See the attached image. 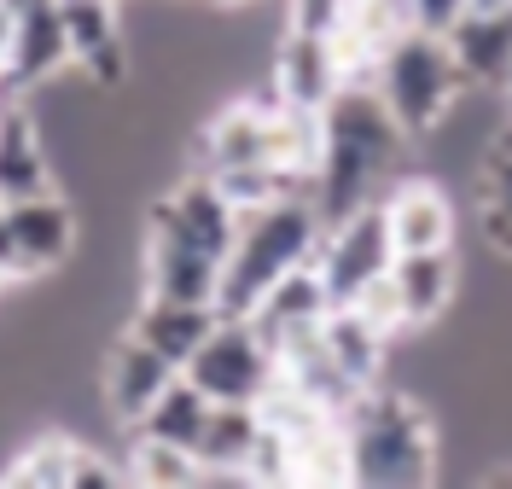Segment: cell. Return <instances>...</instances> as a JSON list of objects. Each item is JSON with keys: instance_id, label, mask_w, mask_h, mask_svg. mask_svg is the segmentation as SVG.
<instances>
[{"instance_id": "1", "label": "cell", "mask_w": 512, "mask_h": 489, "mask_svg": "<svg viewBox=\"0 0 512 489\" xmlns=\"http://www.w3.org/2000/svg\"><path fill=\"white\" fill-rule=\"evenodd\" d=\"M320 233H326V222H320L309 193L274 198L262 210H239V239H233V251L222 262L216 309L222 315H251L274 280H286L291 268L315 262Z\"/></svg>"}, {"instance_id": "2", "label": "cell", "mask_w": 512, "mask_h": 489, "mask_svg": "<svg viewBox=\"0 0 512 489\" xmlns=\"http://www.w3.org/2000/svg\"><path fill=\"white\" fill-rule=\"evenodd\" d=\"M350 484L414 489L437 478V425L408 391H361L344 414Z\"/></svg>"}, {"instance_id": "3", "label": "cell", "mask_w": 512, "mask_h": 489, "mask_svg": "<svg viewBox=\"0 0 512 489\" xmlns=\"http://www.w3.org/2000/svg\"><path fill=\"white\" fill-rule=\"evenodd\" d=\"M373 88L384 94L390 105V117L414 134H431L448 123V111H454V99L466 88V70L454 59V47H448V35H431V30H408L390 35L379 53V76H373Z\"/></svg>"}, {"instance_id": "4", "label": "cell", "mask_w": 512, "mask_h": 489, "mask_svg": "<svg viewBox=\"0 0 512 489\" xmlns=\"http://www.w3.org/2000/svg\"><path fill=\"white\" fill-rule=\"evenodd\" d=\"M210 402H262L268 385L280 379V356L274 344L251 326V315H222L210 326V338L192 350V361L181 367Z\"/></svg>"}, {"instance_id": "5", "label": "cell", "mask_w": 512, "mask_h": 489, "mask_svg": "<svg viewBox=\"0 0 512 489\" xmlns=\"http://www.w3.org/2000/svg\"><path fill=\"white\" fill-rule=\"evenodd\" d=\"M390 262H396V245H390L379 198H367L361 210L338 216V222H326V233H320V245H315V268H320V280H326L332 309L355 303L361 286H373L379 274H390Z\"/></svg>"}, {"instance_id": "6", "label": "cell", "mask_w": 512, "mask_h": 489, "mask_svg": "<svg viewBox=\"0 0 512 489\" xmlns=\"http://www.w3.org/2000/svg\"><path fill=\"white\" fill-rule=\"evenodd\" d=\"M146 239H169V245H192L204 257L227 262L233 239H239V204L210 181V175H187L146 210Z\"/></svg>"}, {"instance_id": "7", "label": "cell", "mask_w": 512, "mask_h": 489, "mask_svg": "<svg viewBox=\"0 0 512 489\" xmlns=\"http://www.w3.org/2000/svg\"><path fill=\"white\" fill-rule=\"evenodd\" d=\"M6 204V198H0ZM6 228H12V280H41L70 262L76 251V210L59 193H35L6 204Z\"/></svg>"}, {"instance_id": "8", "label": "cell", "mask_w": 512, "mask_h": 489, "mask_svg": "<svg viewBox=\"0 0 512 489\" xmlns=\"http://www.w3.org/2000/svg\"><path fill=\"white\" fill-rule=\"evenodd\" d=\"M0 484H18V489H47V484H64V489H111V484H128L123 466H111L105 455H94L88 443L76 437H35L30 449L18 460H6Z\"/></svg>"}, {"instance_id": "9", "label": "cell", "mask_w": 512, "mask_h": 489, "mask_svg": "<svg viewBox=\"0 0 512 489\" xmlns=\"http://www.w3.org/2000/svg\"><path fill=\"white\" fill-rule=\"evenodd\" d=\"M123 0H59L64 35H70V65L88 70L99 88L128 82V41H123Z\"/></svg>"}, {"instance_id": "10", "label": "cell", "mask_w": 512, "mask_h": 489, "mask_svg": "<svg viewBox=\"0 0 512 489\" xmlns=\"http://www.w3.org/2000/svg\"><path fill=\"white\" fill-rule=\"evenodd\" d=\"M70 65V35H64V18H59V0H30L18 6L12 18V47H6V88L12 94H30L41 88L47 76H59Z\"/></svg>"}, {"instance_id": "11", "label": "cell", "mask_w": 512, "mask_h": 489, "mask_svg": "<svg viewBox=\"0 0 512 489\" xmlns=\"http://www.w3.org/2000/svg\"><path fill=\"white\" fill-rule=\"evenodd\" d=\"M204 169H251V163H274V99H233L222 105L204 134ZM280 169V163H274Z\"/></svg>"}, {"instance_id": "12", "label": "cell", "mask_w": 512, "mask_h": 489, "mask_svg": "<svg viewBox=\"0 0 512 489\" xmlns=\"http://www.w3.org/2000/svg\"><path fill=\"white\" fill-rule=\"evenodd\" d=\"M338 88H344V65H338L332 35L286 30V41L274 47V99L326 111V99L338 94Z\"/></svg>"}, {"instance_id": "13", "label": "cell", "mask_w": 512, "mask_h": 489, "mask_svg": "<svg viewBox=\"0 0 512 489\" xmlns=\"http://www.w3.org/2000/svg\"><path fill=\"white\" fill-rule=\"evenodd\" d=\"M379 204H384V228H390L396 257L454 245V204H448V193L437 181H419V175L414 181H396Z\"/></svg>"}, {"instance_id": "14", "label": "cell", "mask_w": 512, "mask_h": 489, "mask_svg": "<svg viewBox=\"0 0 512 489\" xmlns=\"http://www.w3.org/2000/svg\"><path fill=\"white\" fill-rule=\"evenodd\" d=\"M175 373H181V367L169 356H158L146 338L123 332V338L111 344V356H105V402H111V414L123 425H140L146 408L163 396V385H169Z\"/></svg>"}, {"instance_id": "15", "label": "cell", "mask_w": 512, "mask_h": 489, "mask_svg": "<svg viewBox=\"0 0 512 489\" xmlns=\"http://www.w3.org/2000/svg\"><path fill=\"white\" fill-rule=\"evenodd\" d=\"M262 437V408L251 402H216L210 425L198 437V484L222 489V484H251V449Z\"/></svg>"}, {"instance_id": "16", "label": "cell", "mask_w": 512, "mask_h": 489, "mask_svg": "<svg viewBox=\"0 0 512 489\" xmlns=\"http://www.w3.org/2000/svg\"><path fill=\"white\" fill-rule=\"evenodd\" d=\"M53 193V158H47V140L35 111L0 99V198H35Z\"/></svg>"}, {"instance_id": "17", "label": "cell", "mask_w": 512, "mask_h": 489, "mask_svg": "<svg viewBox=\"0 0 512 489\" xmlns=\"http://www.w3.org/2000/svg\"><path fill=\"white\" fill-rule=\"evenodd\" d=\"M326 309H332V297H326V280H320L315 262H303V268H291L286 280H274L268 286V297L251 309V326L280 350V344H291L297 332H309V326L326 321Z\"/></svg>"}, {"instance_id": "18", "label": "cell", "mask_w": 512, "mask_h": 489, "mask_svg": "<svg viewBox=\"0 0 512 489\" xmlns=\"http://www.w3.org/2000/svg\"><path fill=\"white\" fill-rule=\"evenodd\" d=\"M222 321V309L216 303H181V297H146L140 309H134V321L128 332L134 338H146L158 356H169L175 367H187L192 350L210 338V326Z\"/></svg>"}, {"instance_id": "19", "label": "cell", "mask_w": 512, "mask_h": 489, "mask_svg": "<svg viewBox=\"0 0 512 489\" xmlns=\"http://www.w3.org/2000/svg\"><path fill=\"white\" fill-rule=\"evenodd\" d=\"M390 280H396V292H402L408 332H414V326L443 321L448 303H454V286H460L454 245H443V251H408V257H396V262H390Z\"/></svg>"}, {"instance_id": "20", "label": "cell", "mask_w": 512, "mask_h": 489, "mask_svg": "<svg viewBox=\"0 0 512 489\" xmlns=\"http://www.w3.org/2000/svg\"><path fill=\"white\" fill-rule=\"evenodd\" d=\"M222 286V262L192 251V245H169V239H146V297H181V303H216Z\"/></svg>"}, {"instance_id": "21", "label": "cell", "mask_w": 512, "mask_h": 489, "mask_svg": "<svg viewBox=\"0 0 512 489\" xmlns=\"http://www.w3.org/2000/svg\"><path fill=\"white\" fill-rule=\"evenodd\" d=\"M320 344H326V356L338 361V373H344L350 385H361V391H373V385H379L384 344H390V338H384L361 309H350V303L326 309V321H320Z\"/></svg>"}, {"instance_id": "22", "label": "cell", "mask_w": 512, "mask_h": 489, "mask_svg": "<svg viewBox=\"0 0 512 489\" xmlns=\"http://www.w3.org/2000/svg\"><path fill=\"white\" fill-rule=\"evenodd\" d=\"M210 408H216V402L198 391L187 373H175L134 431H146V437H169V443H181V449H198V437H204V425H210Z\"/></svg>"}, {"instance_id": "23", "label": "cell", "mask_w": 512, "mask_h": 489, "mask_svg": "<svg viewBox=\"0 0 512 489\" xmlns=\"http://www.w3.org/2000/svg\"><path fill=\"white\" fill-rule=\"evenodd\" d=\"M123 478L128 484H163V489H181V484H198V455L169 443V437H146L134 431V449L123 460Z\"/></svg>"}, {"instance_id": "24", "label": "cell", "mask_w": 512, "mask_h": 489, "mask_svg": "<svg viewBox=\"0 0 512 489\" xmlns=\"http://www.w3.org/2000/svg\"><path fill=\"white\" fill-rule=\"evenodd\" d=\"M478 193H483V216L495 222H512V123L483 152V169H478Z\"/></svg>"}, {"instance_id": "25", "label": "cell", "mask_w": 512, "mask_h": 489, "mask_svg": "<svg viewBox=\"0 0 512 489\" xmlns=\"http://www.w3.org/2000/svg\"><path fill=\"white\" fill-rule=\"evenodd\" d=\"M350 309H361V315H367V321L379 326L384 338L408 332V315H402V292H396V280H390V274H379L373 286H361V297H355Z\"/></svg>"}, {"instance_id": "26", "label": "cell", "mask_w": 512, "mask_h": 489, "mask_svg": "<svg viewBox=\"0 0 512 489\" xmlns=\"http://www.w3.org/2000/svg\"><path fill=\"white\" fill-rule=\"evenodd\" d=\"M344 18H350V0H286V30L338 35Z\"/></svg>"}, {"instance_id": "27", "label": "cell", "mask_w": 512, "mask_h": 489, "mask_svg": "<svg viewBox=\"0 0 512 489\" xmlns=\"http://www.w3.org/2000/svg\"><path fill=\"white\" fill-rule=\"evenodd\" d=\"M472 0H408V24L414 30H431V35H448L460 18H466Z\"/></svg>"}, {"instance_id": "28", "label": "cell", "mask_w": 512, "mask_h": 489, "mask_svg": "<svg viewBox=\"0 0 512 489\" xmlns=\"http://www.w3.org/2000/svg\"><path fill=\"white\" fill-rule=\"evenodd\" d=\"M12 18H18V12L0 0V65H6V47H12Z\"/></svg>"}, {"instance_id": "29", "label": "cell", "mask_w": 512, "mask_h": 489, "mask_svg": "<svg viewBox=\"0 0 512 489\" xmlns=\"http://www.w3.org/2000/svg\"><path fill=\"white\" fill-rule=\"evenodd\" d=\"M501 94H507V105H512V65H507V76H501Z\"/></svg>"}, {"instance_id": "30", "label": "cell", "mask_w": 512, "mask_h": 489, "mask_svg": "<svg viewBox=\"0 0 512 489\" xmlns=\"http://www.w3.org/2000/svg\"><path fill=\"white\" fill-rule=\"evenodd\" d=\"M6 94H12V88H6V76H0V99H6Z\"/></svg>"}, {"instance_id": "31", "label": "cell", "mask_w": 512, "mask_h": 489, "mask_svg": "<svg viewBox=\"0 0 512 489\" xmlns=\"http://www.w3.org/2000/svg\"><path fill=\"white\" fill-rule=\"evenodd\" d=\"M216 6H245V0H216Z\"/></svg>"}]
</instances>
